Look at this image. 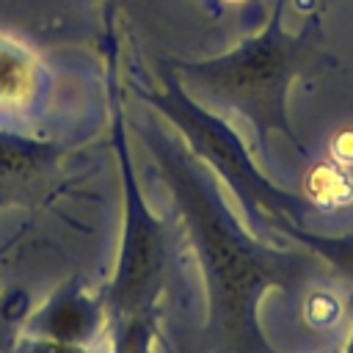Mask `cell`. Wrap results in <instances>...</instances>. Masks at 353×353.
Instances as JSON below:
<instances>
[{"instance_id": "cell-1", "label": "cell", "mask_w": 353, "mask_h": 353, "mask_svg": "<svg viewBox=\"0 0 353 353\" xmlns=\"http://www.w3.org/2000/svg\"><path fill=\"white\" fill-rule=\"evenodd\" d=\"M130 121V119H127ZM149 160L168 188L171 204L188 232L204 281L210 353H276L259 328V301L268 290L298 295L320 270L303 245L279 248L234 218L221 196L218 176L190 152L182 135L160 124L152 110L130 121Z\"/></svg>"}, {"instance_id": "cell-2", "label": "cell", "mask_w": 353, "mask_h": 353, "mask_svg": "<svg viewBox=\"0 0 353 353\" xmlns=\"http://www.w3.org/2000/svg\"><path fill=\"white\" fill-rule=\"evenodd\" d=\"M108 28V88H110V149L121 176V243L116 270L102 290V306L108 317L110 353H152L160 334L163 298H176V287L188 281V265H196L188 232L176 215H157L138 185L130 149V121L119 83V41L116 22Z\"/></svg>"}, {"instance_id": "cell-3", "label": "cell", "mask_w": 353, "mask_h": 353, "mask_svg": "<svg viewBox=\"0 0 353 353\" xmlns=\"http://www.w3.org/2000/svg\"><path fill=\"white\" fill-rule=\"evenodd\" d=\"M284 3L287 0H273L265 25L226 52L168 58L160 63L201 105L245 119L254 130L259 154H268L270 135H281L298 154H309L292 130L287 94L298 77L334 66V58L323 47L320 17H309L298 33H290L284 28Z\"/></svg>"}, {"instance_id": "cell-4", "label": "cell", "mask_w": 353, "mask_h": 353, "mask_svg": "<svg viewBox=\"0 0 353 353\" xmlns=\"http://www.w3.org/2000/svg\"><path fill=\"white\" fill-rule=\"evenodd\" d=\"M127 80L135 97L154 108L185 138L190 152L232 190V196L243 207L245 226L256 237L273 240V226L279 221H292L303 226L306 218L317 212L303 193H290L270 182L254 165L234 127L221 113L188 94V88L165 66L157 69V88L146 85L138 74H130Z\"/></svg>"}, {"instance_id": "cell-5", "label": "cell", "mask_w": 353, "mask_h": 353, "mask_svg": "<svg viewBox=\"0 0 353 353\" xmlns=\"http://www.w3.org/2000/svg\"><path fill=\"white\" fill-rule=\"evenodd\" d=\"M105 22L121 17L138 58L160 66L168 58H199L221 33L226 8L215 0H99Z\"/></svg>"}, {"instance_id": "cell-6", "label": "cell", "mask_w": 353, "mask_h": 353, "mask_svg": "<svg viewBox=\"0 0 353 353\" xmlns=\"http://www.w3.org/2000/svg\"><path fill=\"white\" fill-rule=\"evenodd\" d=\"M77 146L63 138L0 127V215L6 210L39 212L58 201L74 179Z\"/></svg>"}, {"instance_id": "cell-7", "label": "cell", "mask_w": 353, "mask_h": 353, "mask_svg": "<svg viewBox=\"0 0 353 353\" xmlns=\"http://www.w3.org/2000/svg\"><path fill=\"white\" fill-rule=\"evenodd\" d=\"M19 331L77 342V345H105L108 342V317L102 295H88L80 279H69L55 287L47 301L28 312Z\"/></svg>"}, {"instance_id": "cell-8", "label": "cell", "mask_w": 353, "mask_h": 353, "mask_svg": "<svg viewBox=\"0 0 353 353\" xmlns=\"http://www.w3.org/2000/svg\"><path fill=\"white\" fill-rule=\"evenodd\" d=\"M47 74L39 58L19 41L0 36V113L36 116L44 108Z\"/></svg>"}, {"instance_id": "cell-9", "label": "cell", "mask_w": 353, "mask_h": 353, "mask_svg": "<svg viewBox=\"0 0 353 353\" xmlns=\"http://www.w3.org/2000/svg\"><path fill=\"white\" fill-rule=\"evenodd\" d=\"M273 234H281L306 251H312L350 292H353V229L342 234H320L292 221H279L273 226Z\"/></svg>"}, {"instance_id": "cell-10", "label": "cell", "mask_w": 353, "mask_h": 353, "mask_svg": "<svg viewBox=\"0 0 353 353\" xmlns=\"http://www.w3.org/2000/svg\"><path fill=\"white\" fill-rule=\"evenodd\" d=\"M303 196L314 210H345L353 204V168L325 157L306 171Z\"/></svg>"}, {"instance_id": "cell-11", "label": "cell", "mask_w": 353, "mask_h": 353, "mask_svg": "<svg viewBox=\"0 0 353 353\" xmlns=\"http://www.w3.org/2000/svg\"><path fill=\"white\" fill-rule=\"evenodd\" d=\"M11 243L14 240H8L3 248H0V262H3V256H6V251L11 248ZM28 298L17 290H3V284H0V353H8L11 350V345H14V339H17V334H19V328H22V323H25V317H28Z\"/></svg>"}, {"instance_id": "cell-12", "label": "cell", "mask_w": 353, "mask_h": 353, "mask_svg": "<svg viewBox=\"0 0 353 353\" xmlns=\"http://www.w3.org/2000/svg\"><path fill=\"white\" fill-rule=\"evenodd\" d=\"M347 314V298L331 290H314L303 301V317L312 328H334Z\"/></svg>"}, {"instance_id": "cell-13", "label": "cell", "mask_w": 353, "mask_h": 353, "mask_svg": "<svg viewBox=\"0 0 353 353\" xmlns=\"http://www.w3.org/2000/svg\"><path fill=\"white\" fill-rule=\"evenodd\" d=\"M8 353H110V347H108V342L105 345H77V342H63V339H50V336L19 331Z\"/></svg>"}, {"instance_id": "cell-14", "label": "cell", "mask_w": 353, "mask_h": 353, "mask_svg": "<svg viewBox=\"0 0 353 353\" xmlns=\"http://www.w3.org/2000/svg\"><path fill=\"white\" fill-rule=\"evenodd\" d=\"M328 157L353 168V127H339L328 141Z\"/></svg>"}, {"instance_id": "cell-15", "label": "cell", "mask_w": 353, "mask_h": 353, "mask_svg": "<svg viewBox=\"0 0 353 353\" xmlns=\"http://www.w3.org/2000/svg\"><path fill=\"white\" fill-rule=\"evenodd\" d=\"M347 334H345V342H342V350L339 353H353V295H347Z\"/></svg>"}]
</instances>
